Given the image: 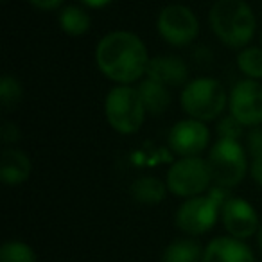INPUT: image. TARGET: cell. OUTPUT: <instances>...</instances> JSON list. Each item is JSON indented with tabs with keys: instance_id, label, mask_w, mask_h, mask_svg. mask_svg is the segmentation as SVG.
Returning a JSON list of instances; mask_svg holds the SVG:
<instances>
[{
	"instance_id": "cell-3",
	"label": "cell",
	"mask_w": 262,
	"mask_h": 262,
	"mask_svg": "<svg viewBox=\"0 0 262 262\" xmlns=\"http://www.w3.org/2000/svg\"><path fill=\"white\" fill-rule=\"evenodd\" d=\"M223 187H214L200 196L187 198L174 214V225L187 237H200L210 232L221 217L226 196Z\"/></svg>"
},
{
	"instance_id": "cell-12",
	"label": "cell",
	"mask_w": 262,
	"mask_h": 262,
	"mask_svg": "<svg viewBox=\"0 0 262 262\" xmlns=\"http://www.w3.org/2000/svg\"><path fill=\"white\" fill-rule=\"evenodd\" d=\"M146 77H151L169 88H183L190 81V72L189 65L180 56L164 54L149 59Z\"/></svg>"
},
{
	"instance_id": "cell-19",
	"label": "cell",
	"mask_w": 262,
	"mask_h": 262,
	"mask_svg": "<svg viewBox=\"0 0 262 262\" xmlns=\"http://www.w3.org/2000/svg\"><path fill=\"white\" fill-rule=\"evenodd\" d=\"M237 69L246 79H262V47H244L237 54Z\"/></svg>"
},
{
	"instance_id": "cell-18",
	"label": "cell",
	"mask_w": 262,
	"mask_h": 262,
	"mask_svg": "<svg viewBox=\"0 0 262 262\" xmlns=\"http://www.w3.org/2000/svg\"><path fill=\"white\" fill-rule=\"evenodd\" d=\"M58 20H59V27L63 29V33L72 38L84 36V34L90 31V26H92L88 11L76 4H69V6H65V8H61Z\"/></svg>"
},
{
	"instance_id": "cell-25",
	"label": "cell",
	"mask_w": 262,
	"mask_h": 262,
	"mask_svg": "<svg viewBox=\"0 0 262 262\" xmlns=\"http://www.w3.org/2000/svg\"><path fill=\"white\" fill-rule=\"evenodd\" d=\"M63 2L65 0H29V4L40 11H56L61 8Z\"/></svg>"
},
{
	"instance_id": "cell-21",
	"label": "cell",
	"mask_w": 262,
	"mask_h": 262,
	"mask_svg": "<svg viewBox=\"0 0 262 262\" xmlns=\"http://www.w3.org/2000/svg\"><path fill=\"white\" fill-rule=\"evenodd\" d=\"M0 262H38V258L27 243L9 239L0 246Z\"/></svg>"
},
{
	"instance_id": "cell-14",
	"label": "cell",
	"mask_w": 262,
	"mask_h": 262,
	"mask_svg": "<svg viewBox=\"0 0 262 262\" xmlns=\"http://www.w3.org/2000/svg\"><path fill=\"white\" fill-rule=\"evenodd\" d=\"M33 172V164L26 151L18 147H4L0 155V180L9 187L27 182Z\"/></svg>"
},
{
	"instance_id": "cell-28",
	"label": "cell",
	"mask_w": 262,
	"mask_h": 262,
	"mask_svg": "<svg viewBox=\"0 0 262 262\" xmlns=\"http://www.w3.org/2000/svg\"><path fill=\"white\" fill-rule=\"evenodd\" d=\"M257 244H258V250H260V253H262V221H260V228H258V232H257Z\"/></svg>"
},
{
	"instance_id": "cell-2",
	"label": "cell",
	"mask_w": 262,
	"mask_h": 262,
	"mask_svg": "<svg viewBox=\"0 0 262 262\" xmlns=\"http://www.w3.org/2000/svg\"><path fill=\"white\" fill-rule=\"evenodd\" d=\"M208 24L223 45L239 51L248 47L257 31V16L244 0H215L208 11Z\"/></svg>"
},
{
	"instance_id": "cell-5",
	"label": "cell",
	"mask_w": 262,
	"mask_h": 262,
	"mask_svg": "<svg viewBox=\"0 0 262 262\" xmlns=\"http://www.w3.org/2000/svg\"><path fill=\"white\" fill-rule=\"evenodd\" d=\"M146 106L133 84H115L104 97V117L110 127L120 135H135L144 126Z\"/></svg>"
},
{
	"instance_id": "cell-11",
	"label": "cell",
	"mask_w": 262,
	"mask_h": 262,
	"mask_svg": "<svg viewBox=\"0 0 262 262\" xmlns=\"http://www.w3.org/2000/svg\"><path fill=\"white\" fill-rule=\"evenodd\" d=\"M221 221L226 233L235 239L246 241L257 235L260 221L255 207L244 198H226L221 207Z\"/></svg>"
},
{
	"instance_id": "cell-6",
	"label": "cell",
	"mask_w": 262,
	"mask_h": 262,
	"mask_svg": "<svg viewBox=\"0 0 262 262\" xmlns=\"http://www.w3.org/2000/svg\"><path fill=\"white\" fill-rule=\"evenodd\" d=\"M207 162L210 165L214 183L223 189L237 187L250 171L248 151L243 147L241 140L217 139L208 149Z\"/></svg>"
},
{
	"instance_id": "cell-29",
	"label": "cell",
	"mask_w": 262,
	"mask_h": 262,
	"mask_svg": "<svg viewBox=\"0 0 262 262\" xmlns=\"http://www.w3.org/2000/svg\"><path fill=\"white\" fill-rule=\"evenodd\" d=\"M260 47H262V31H260Z\"/></svg>"
},
{
	"instance_id": "cell-8",
	"label": "cell",
	"mask_w": 262,
	"mask_h": 262,
	"mask_svg": "<svg viewBox=\"0 0 262 262\" xmlns=\"http://www.w3.org/2000/svg\"><path fill=\"white\" fill-rule=\"evenodd\" d=\"M157 31L165 43L172 47H185L200 34V20L187 6L169 4L158 13Z\"/></svg>"
},
{
	"instance_id": "cell-20",
	"label": "cell",
	"mask_w": 262,
	"mask_h": 262,
	"mask_svg": "<svg viewBox=\"0 0 262 262\" xmlns=\"http://www.w3.org/2000/svg\"><path fill=\"white\" fill-rule=\"evenodd\" d=\"M24 99V86L13 74H4L0 79V106L6 112L18 108Z\"/></svg>"
},
{
	"instance_id": "cell-24",
	"label": "cell",
	"mask_w": 262,
	"mask_h": 262,
	"mask_svg": "<svg viewBox=\"0 0 262 262\" xmlns=\"http://www.w3.org/2000/svg\"><path fill=\"white\" fill-rule=\"evenodd\" d=\"M246 151L251 158L262 157V126L251 127L246 133Z\"/></svg>"
},
{
	"instance_id": "cell-22",
	"label": "cell",
	"mask_w": 262,
	"mask_h": 262,
	"mask_svg": "<svg viewBox=\"0 0 262 262\" xmlns=\"http://www.w3.org/2000/svg\"><path fill=\"white\" fill-rule=\"evenodd\" d=\"M243 131H244V126L235 119V117L230 115V113L217 120V137L219 139L241 140Z\"/></svg>"
},
{
	"instance_id": "cell-30",
	"label": "cell",
	"mask_w": 262,
	"mask_h": 262,
	"mask_svg": "<svg viewBox=\"0 0 262 262\" xmlns=\"http://www.w3.org/2000/svg\"><path fill=\"white\" fill-rule=\"evenodd\" d=\"M2 2H8V0H2Z\"/></svg>"
},
{
	"instance_id": "cell-10",
	"label": "cell",
	"mask_w": 262,
	"mask_h": 262,
	"mask_svg": "<svg viewBox=\"0 0 262 262\" xmlns=\"http://www.w3.org/2000/svg\"><path fill=\"white\" fill-rule=\"evenodd\" d=\"M167 144L178 157H201L210 144V129L203 120L187 117L169 129Z\"/></svg>"
},
{
	"instance_id": "cell-26",
	"label": "cell",
	"mask_w": 262,
	"mask_h": 262,
	"mask_svg": "<svg viewBox=\"0 0 262 262\" xmlns=\"http://www.w3.org/2000/svg\"><path fill=\"white\" fill-rule=\"evenodd\" d=\"M250 176L255 183L262 187V157H255L250 160Z\"/></svg>"
},
{
	"instance_id": "cell-7",
	"label": "cell",
	"mask_w": 262,
	"mask_h": 262,
	"mask_svg": "<svg viewBox=\"0 0 262 262\" xmlns=\"http://www.w3.org/2000/svg\"><path fill=\"white\" fill-rule=\"evenodd\" d=\"M165 183L171 194L178 198H194L210 190L214 183L207 158L180 157L171 164L165 174Z\"/></svg>"
},
{
	"instance_id": "cell-15",
	"label": "cell",
	"mask_w": 262,
	"mask_h": 262,
	"mask_svg": "<svg viewBox=\"0 0 262 262\" xmlns=\"http://www.w3.org/2000/svg\"><path fill=\"white\" fill-rule=\"evenodd\" d=\"M137 88H139L140 97H142L147 113L160 115V113L169 110V106H171V102H172L171 88L169 86L151 79V77H144L142 81H139Z\"/></svg>"
},
{
	"instance_id": "cell-23",
	"label": "cell",
	"mask_w": 262,
	"mask_h": 262,
	"mask_svg": "<svg viewBox=\"0 0 262 262\" xmlns=\"http://www.w3.org/2000/svg\"><path fill=\"white\" fill-rule=\"evenodd\" d=\"M0 139L6 147H15V144H18L22 139V131H20L18 124L11 122V120H4L2 127H0Z\"/></svg>"
},
{
	"instance_id": "cell-4",
	"label": "cell",
	"mask_w": 262,
	"mask_h": 262,
	"mask_svg": "<svg viewBox=\"0 0 262 262\" xmlns=\"http://www.w3.org/2000/svg\"><path fill=\"white\" fill-rule=\"evenodd\" d=\"M230 94L225 84L214 77L190 79L180 94V106L189 117L210 122L223 115L228 106Z\"/></svg>"
},
{
	"instance_id": "cell-9",
	"label": "cell",
	"mask_w": 262,
	"mask_h": 262,
	"mask_svg": "<svg viewBox=\"0 0 262 262\" xmlns=\"http://www.w3.org/2000/svg\"><path fill=\"white\" fill-rule=\"evenodd\" d=\"M230 115L244 127L262 126V84L260 81L246 79L233 84L228 97Z\"/></svg>"
},
{
	"instance_id": "cell-27",
	"label": "cell",
	"mask_w": 262,
	"mask_h": 262,
	"mask_svg": "<svg viewBox=\"0 0 262 262\" xmlns=\"http://www.w3.org/2000/svg\"><path fill=\"white\" fill-rule=\"evenodd\" d=\"M83 8H88V9H102L106 6H110L113 0H79Z\"/></svg>"
},
{
	"instance_id": "cell-1",
	"label": "cell",
	"mask_w": 262,
	"mask_h": 262,
	"mask_svg": "<svg viewBox=\"0 0 262 262\" xmlns=\"http://www.w3.org/2000/svg\"><path fill=\"white\" fill-rule=\"evenodd\" d=\"M94 59L106 79L115 84H133L146 77L151 56L135 33L112 31L97 41Z\"/></svg>"
},
{
	"instance_id": "cell-13",
	"label": "cell",
	"mask_w": 262,
	"mask_h": 262,
	"mask_svg": "<svg viewBox=\"0 0 262 262\" xmlns=\"http://www.w3.org/2000/svg\"><path fill=\"white\" fill-rule=\"evenodd\" d=\"M201 262H255V255L244 241L221 235L205 246Z\"/></svg>"
},
{
	"instance_id": "cell-16",
	"label": "cell",
	"mask_w": 262,
	"mask_h": 262,
	"mask_svg": "<svg viewBox=\"0 0 262 262\" xmlns=\"http://www.w3.org/2000/svg\"><path fill=\"white\" fill-rule=\"evenodd\" d=\"M169 189L167 183L162 182L157 176H140L135 182L131 183L129 194L131 198L140 205H147V207H153V205H160L165 200Z\"/></svg>"
},
{
	"instance_id": "cell-17",
	"label": "cell",
	"mask_w": 262,
	"mask_h": 262,
	"mask_svg": "<svg viewBox=\"0 0 262 262\" xmlns=\"http://www.w3.org/2000/svg\"><path fill=\"white\" fill-rule=\"evenodd\" d=\"M205 246H201L194 237L176 239L165 246L162 262H201Z\"/></svg>"
}]
</instances>
